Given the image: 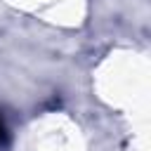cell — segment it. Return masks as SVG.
<instances>
[{
	"label": "cell",
	"instance_id": "1",
	"mask_svg": "<svg viewBox=\"0 0 151 151\" xmlns=\"http://www.w3.org/2000/svg\"><path fill=\"white\" fill-rule=\"evenodd\" d=\"M5 134H7V130H5V123H2V118H0V144L5 142Z\"/></svg>",
	"mask_w": 151,
	"mask_h": 151
}]
</instances>
